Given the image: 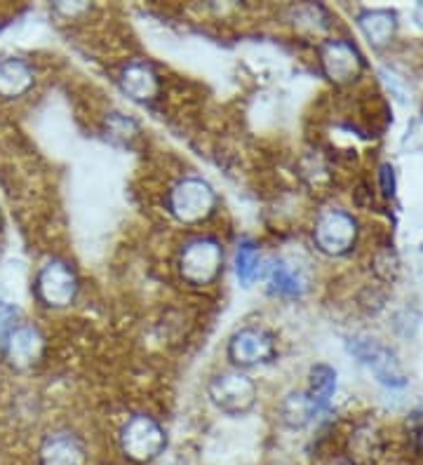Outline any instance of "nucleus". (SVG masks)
Listing matches in <instances>:
<instances>
[{"instance_id":"nucleus-1","label":"nucleus","mask_w":423,"mask_h":465,"mask_svg":"<svg viewBox=\"0 0 423 465\" xmlns=\"http://www.w3.org/2000/svg\"><path fill=\"white\" fill-rule=\"evenodd\" d=\"M116 449L127 465H153L167 449V430L158 419L135 414L120 426Z\"/></svg>"},{"instance_id":"nucleus-2","label":"nucleus","mask_w":423,"mask_h":465,"mask_svg":"<svg viewBox=\"0 0 423 465\" xmlns=\"http://www.w3.org/2000/svg\"><path fill=\"white\" fill-rule=\"evenodd\" d=\"M34 459L35 465H92V449L80 432L52 428L40 435Z\"/></svg>"},{"instance_id":"nucleus-3","label":"nucleus","mask_w":423,"mask_h":465,"mask_svg":"<svg viewBox=\"0 0 423 465\" xmlns=\"http://www.w3.org/2000/svg\"><path fill=\"white\" fill-rule=\"evenodd\" d=\"M169 214L181 223L205 222L217 207V193L207 182L197 176H186L172 186L169 191Z\"/></svg>"},{"instance_id":"nucleus-4","label":"nucleus","mask_w":423,"mask_h":465,"mask_svg":"<svg viewBox=\"0 0 423 465\" xmlns=\"http://www.w3.org/2000/svg\"><path fill=\"white\" fill-rule=\"evenodd\" d=\"M224 250L215 238H196L184 244L179 254V272L191 287H207L219 278Z\"/></svg>"},{"instance_id":"nucleus-5","label":"nucleus","mask_w":423,"mask_h":465,"mask_svg":"<svg viewBox=\"0 0 423 465\" xmlns=\"http://www.w3.org/2000/svg\"><path fill=\"white\" fill-rule=\"evenodd\" d=\"M78 294V280L66 262L50 259L35 272V296L47 308H66Z\"/></svg>"},{"instance_id":"nucleus-6","label":"nucleus","mask_w":423,"mask_h":465,"mask_svg":"<svg viewBox=\"0 0 423 465\" xmlns=\"http://www.w3.org/2000/svg\"><path fill=\"white\" fill-rule=\"evenodd\" d=\"M209 400L219 411L228 416H240L257 402V386L249 376L240 371H226L215 376L207 386Z\"/></svg>"},{"instance_id":"nucleus-7","label":"nucleus","mask_w":423,"mask_h":465,"mask_svg":"<svg viewBox=\"0 0 423 465\" xmlns=\"http://www.w3.org/2000/svg\"><path fill=\"white\" fill-rule=\"evenodd\" d=\"M316 242L325 254H346L356 242V222L341 210H327L316 223Z\"/></svg>"},{"instance_id":"nucleus-8","label":"nucleus","mask_w":423,"mask_h":465,"mask_svg":"<svg viewBox=\"0 0 423 465\" xmlns=\"http://www.w3.org/2000/svg\"><path fill=\"white\" fill-rule=\"evenodd\" d=\"M3 352L15 369L34 367L45 352V336L34 324H17L7 331L3 341Z\"/></svg>"},{"instance_id":"nucleus-9","label":"nucleus","mask_w":423,"mask_h":465,"mask_svg":"<svg viewBox=\"0 0 423 465\" xmlns=\"http://www.w3.org/2000/svg\"><path fill=\"white\" fill-rule=\"evenodd\" d=\"M228 355L233 362L243 367L268 362L276 355V339L261 327H245L233 334L228 343Z\"/></svg>"},{"instance_id":"nucleus-10","label":"nucleus","mask_w":423,"mask_h":465,"mask_svg":"<svg viewBox=\"0 0 423 465\" xmlns=\"http://www.w3.org/2000/svg\"><path fill=\"white\" fill-rule=\"evenodd\" d=\"M320 64L334 83H353L362 71L360 54L346 40H327L320 47Z\"/></svg>"},{"instance_id":"nucleus-11","label":"nucleus","mask_w":423,"mask_h":465,"mask_svg":"<svg viewBox=\"0 0 423 465\" xmlns=\"http://www.w3.org/2000/svg\"><path fill=\"white\" fill-rule=\"evenodd\" d=\"M35 85L34 64L22 57L0 59V99L12 102V99L26 97Z\"/></svg>"},{"instance_id":"nucleus-12","label":"nucleus","mask_w":423,"mask_h":465,"mask_svg":"<svg viewBox=\"0 0 423 465\" xmlns=\"http://www.w3.org/2000/svg\"><path fill=\"white\" fill-rule=\"evenodd\" d=\"M120 87L125 90L127 97H132L135 102H148L158 94L160 80L158 74L153 71V66L144 62H132L123 68L120 74Z\"/></svg>"},{"instance_id":"nucleus-13","label":"nucleus","mask_w":423,"mask_h":465,"mask_svg":"<svg viewBox=\"0 0 423 465\" xmlns=\"http://www.w3.org/2000/svg\"><path fill=\"white\" fill-rule=\"evenodd\" d=\"M346 449H348L350 463L372 465L377 463L378 456L384 454V440H381L377 428L360 426L350 432Z\"/></svg>"},{"instance_id":"nucleus-14","label":"nucleus","mask_w":423,"mask_h":465,"mask_svg":"<svg viewBox=\"0 0 423 465\" xmlns=\"http://www.w3.org/2000/svg\"><path fill=\"white\" fill-rule=\"evenodd\" d=\"M317 404L308 398V392H292L289 398H285L280 402V409H277V414H280L282 426L289 428V430H301L310 423V420L317 416Z\"/></svg>"},{"instance_id":"nucleus-15","label":"nucleus","mask_w":423,"mask_h":465,"mask_svg":"<svg viewBox=\"0 0 423 465\" xmlns=\"http://www.w3.org/2000/svg\"><path fill=\"white\" fill-rule=\"evenodd\" d=\"M268 284L280 296H301L306 290V280L299 268L289 266L285 262H276L268 271Z\"/></svg>"},{"instance_id":"nucleus-16","label":"nucleus","mask_w":423,"mask_h":465,"mask_svg":"<svg viewBox=\"0 0 423 465\" xmlns=\"http://www.w3.org/2000/svg\"><path fill=\"white\" fill-rule=\"evenodd\" d=\"M360 24L362 31H365L367 38L372 40L374 45H384V43H388L390 35H393L395 31V17L386 10L367 12V15H362Z\"/></svg>"},{"instance_id":"nucleus-17","label":"nucleus","mask_w":423,"mask_h":465,"mask_svg":"<svg viewBox=\"0 0 423 465\" xmlns=\"http://www.w3.org/2000/svg\"><path fill=\"white\" fill-rule=\"evenodd\" d=\"M334 386H337V374L332 369L325 367V364H317L310 374V388H308V398L317 404V409H327L329 398H332Z\"/></svg>"},{"instance_id":"nucleus-18","label":"nucleus","mask_w":423,"mask_h":465,"mask_svg":"<svg viewBox=\"0 0 423 465\" xmlns=\"http://www.w3.org/2000/svg\"><path fill=\"white\" fill-rule=\"evenodd\" d=\"M259 268H261L259 250H257L252 242L240 244V247H237V254H236V271H237V278H240V282L243 284L254 282V278L259 275Z\"/></svg>"},{"instance_id":"nucleus-19","label":"nucleus","mask_w":423,"mask_h":465,"mask_svg":"<svg viewBox=\"0 0 423 465\" xmlns=\"http://www.w3.org/2000/svg\"><path fill=\"white\" fill-rule=\"evenodd\" d=\"M409 449L414 456L423 459V414H412L409 419Z\"/></svg>"},{"instance_id":"nucleus-20","label":"nucleus","mask_w":423,"mask_h":465,"mask_svg":"<svg viewBox=\"0 0 423 465\" xmlns=\"http://www.w3.org/2000/svg\"><path fill=\"white\" fill-rule=\"evenodd\" d=\"M3 322H5V311L0 308V327H3Z\"/></svg>"}]
</instances>
